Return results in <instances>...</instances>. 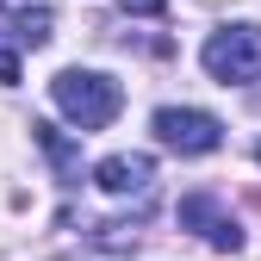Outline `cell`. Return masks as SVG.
Instances as JSON below:
<instances>
[{
    "label": "cell",
    "instance_id": "cell-1",
    "mask_svg": "<svg viewBox=\"0 0 261 261\" xmlns=\"http://www.w3.org/2000/svg\"><path fill=\"white\" fill-rule=\"evenodd\" d=\"M50 100H56V112L75 130H106L124 112V87L112 75H100V69H62L50 81Z\"/></svg>",
    "mask_w": 261,
    "mask_h": 261
},
{
    "label": "cell",
    "instance_id": "cell-2",
    "mask_svg": "<svg viewBox=\"0 0 261 261\" xmlns=\"http://www.w3.org/2000/svg\"><path fill=\"white\" fill-rule=\"evenodd\" d=\"M199 62H205V75L224 81V87L261 81V25H224V31H212Z\"/></svg>",
    "mask_w": 261,
    "mask_h": 261
},
{
    "label": "cell",
    "instance_id": "cell-3",
    "mask_svg": "<svg viewBox=\"0 0 261 261\" xmlns=\"http://www.w3.org/2000/svg\"><path fill=\"white\" fill-rule=\"evenodd\" d=\"M149 124H155V143L174 149V155H212L224 143V124L212 112H199V106H162Z\"/></svg>",
    "mask_w": 261,
    "mask_h": 261
},
{
    "label": "cell",
    "instance_id": "cell-4",
    "mask_svg": "<svg viewBox=\"0 0 261 261\" xmlns=\"http://www.w3.org/2000/svg\"><path fill=\"white\" fill-rule=\"evenodd\" d=\"M180 230H199L218 255H237L243 249V224L224 212L212 193H187V199H180Z\"/></svg>",
    "mask_w": 261,
    "mask_h": 261
},
{
    "label": "cell",
    "instance_id": "cell-5",
    "mask_svg": "<svg viewBox=\"0 0 261 261\" xmlns=\"http://www.w3.org/2000/svg\"><path fill=\"white\" fill-rule=\"evenodd\" d=\"M149 180H155V162H149L143 149H118V155H106L100 168H93V187H100V193H112V199L149 193Z\"/></svg>",
    "mask_w": 261,
    "mask_h": 261
},
{
    "label": "cell",
    "instance_id": "cell-6",
    "mask_svg": "<svg viewBox=\"0 0 261 261\" xmlns=\"http://www.w3.org/2000/svg\"><path fill=\"white\" fill-rule=\"evenodd\" d=\"M0 25H7V31H0V38H13L19 50H38V44H50V7H31V13H7V19H0Z\"/></svg>",
    "mask_w": 261,
    "mask_h": 261
},
{
    "label": "cell",
    "instance_id": "cell-7",
    "mask_svg": "<svg viewBox=\"0 0 261 261\" xmlns=\"http://www.w3.org/2000/svg\"><path fill=\"white\" fill-rule=\"evenodd\" d=\"M31 130H38V143H44V155L56 162V168H62V174H69V180H81V149H75L69 137H62V130H56V124H31Z\"/></svg>",
    "mask_w": 261,
    "mask_h": 261
},
{
    "label": "cell",
    "instance_id": "cell-8",
    "mask_svg": "<svg viewBox=\"0 0 261 261\" xmlns=\"http://www.w3.org/2000/svg\"><path fill=\"white\" fill-rule=\"evenodd\" d=\"M0 81H19V44L0 38Z\"/></svg>",
    "mask_w": 261,
    "mask_h": 261
},
{
    "label": "cell",
    "instance_id": "cell-9",
    "mask_svg": "<svg viewBox=\"0 0 261 261\" xmlns=\"http://www.w3.org/2000/svg\"><path fill=\"white\" fill-rule=\"evenodd\" d=\"M118 7H124V13H143V19H149V13H162V7H168V0H118Z\"/></svg>",
    "mask_w": 261,
    "mask_h": 261
},
{
    "label": "cell",
    "instance_id": "cell-10",
    "mask_svg": "<svg viewBox=\"0 0 261 261\" xmlns=\"http://www.w3.org/2000/svg\"><path fill=\"white\" fill-rule=\"evenodd\" d=\"M255 162H261V143H255Z\"/></svg>",
    "mask_w": 261,
    "mask_h": 261
}]
</instances>
